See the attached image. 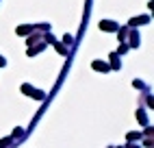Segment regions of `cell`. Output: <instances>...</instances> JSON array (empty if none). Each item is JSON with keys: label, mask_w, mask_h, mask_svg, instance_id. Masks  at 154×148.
Returning <instances> with one entry per match:
<instances>
[{"label": "cell", "mask_w": 154, "mask_h": 148, "mask_svg": "<svg viewBox=\"0 0 154 148\" xmlns=\"http://www.w3.org/2000/svg\"><path fill=\"white\" fill-rule=\"evenodd\" d=\"M139 137H141L139 133H130V135H128V140H139Z\"/></svg>", "instance_id": "1"}]
</instances>
